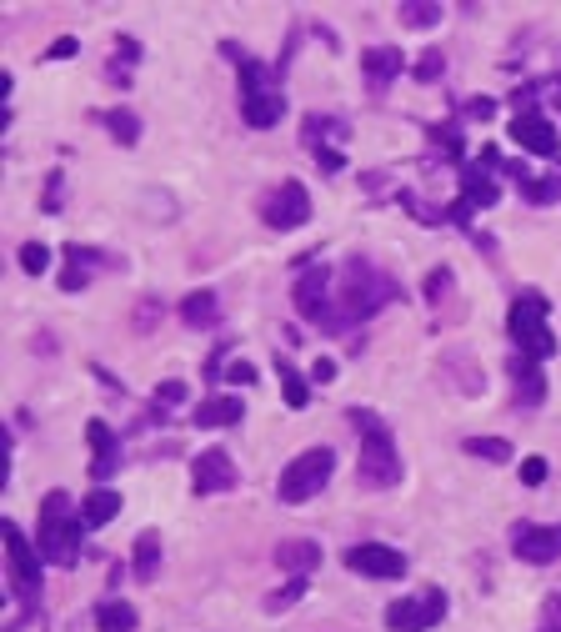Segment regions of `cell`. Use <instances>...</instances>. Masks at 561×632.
Instances as JSON below:
<instances>
[{
	"mask_svg": "<svg viewBox=\"0 0 561 632\" xmlns=\"http://www.w3.org/2000/svg\"><path fill=\"white\" fill-rule=\"evenodd\" d=\"M331 136L346 141V126L331 121V116H306V121H301V146H306V156L321 161V171H341V166H346V156L331 146Z\"/></svg>",
	"mask_w": 561,
	"mask_h": 632,
	"instance_id": "cell-14",
	"label": "cell"
},
{
	"mask_svg": "<svg viewBox=\"0 0 561 632\" xmlns=\"http://www.w3.org/2000/svg\"><path fill=\"white\" fill-rule=\"evenodd\" d=\"M441 71H446V56L441 51H426L416 66H411V76L421 81V86H431V81H441Z\"/></svg>",
	"mask_w": 561,
	"mask_h": 632,
	"instance_id": "cell-33",
	"label": "cell"
},
{
	"mask_svg": "<svg viewBox=\"0 0 561 632\" xmlns=\"http://www.w3.org/2000/svg\"><path fill=\"white\" fill-rule=\"evenodd\" d=\"M401 66H406V56H401L396 46H371V51L361 56V76H366L371 96H386V86L401 76Z\"/></svg>",
	"mask_w": 561,
	"mask_h": 632,
	"instance_id": "cell-19",
	"label": "cell"
},
{
	"mask_svg": "<svg viewBox=\"0 0 561 632\" xmlns=\"http://www.w3.org/2000/svg\"><path fill=\"white\" fill-rule=\"evenodd\" d=\"M446 367H451V372H461V382H456V387H461L466 397H481V387H486V382H481V367H466V357H461V352H451V357H446Z\"/></svg>",
	"mask_w": 561,
	"mask_h": 632,
	"instance_id": "cell-32",
	"label": "cell"
},
{
	"mask_svg": "<svg viewBox=\"0 0 561 632\" xmlns=\"http://www.w3.org/2000/svg\"><path fill=\"white\" fill-rule=\"evenodd\" d=\"M46 266H51V251H46L41 241H26V246H21V271H26V276H41Z\"/></svg>",
	"mask_w": 561,
	"mask_h": 632,
	"instance_id": "cell-34",
	"label": "cell"
},
{
	"mask_svg": "<svg viewBox=\"0 0 561 632\" xmlns=\"http://www.w3.org/2000/svg\"><path fill=\"white\" fill-rule=\"evenodd\" d=\"M236 482H241V472H236V462H231V452H226V447H206V452L191 462V492H196V497L231 492Z\"/></svg>",
	"mask_w": 561,
	"mask_h": 632,
	"instance_id": "cell-12",
	"label": "cell"
},
{
	"mask_svg": "<svg viewBox=\"0 0 561 632\" xmlns=\"http://www.w3.org/2000/svg\"><path fill=\"white\" fill-rule=\"evenodd\" d=\"M461 447L481 462H511V442H501V437H466Z\"/></svg>",
	"mask_w": 561,
	"mask_h": 632,
	"instance_id": "cell-31",
	"label": "cell"
},
{
	"mask_svg": "<svg viewBox=\"0 0 561 632\" xmlns=\"http://www.w3.org/2000/svg\"><path fill=\"white\" fill-rule=\"evenodd\" d=\"M506 372H511V397H516V407H541V402H546V377H541V362H531V357L511 352V357H506Z\"/></svg>",
	"mask_w": 561,
	"mask_h": 632,
	"instance_id": "cell-17",
	"label": "cell"
},
{
	"mask_svg": "<svg viewBox=\"0 0 561 632\" xmlns=\"http://www.w3.org/2000/svg\"><path fill=\"white\" fill-rule=\"evenodd\" d=\"M331 472H336V452H331V447H306L296 462H286V472H281V482H276V502H286V507L311 502V497L331 482Z\"/></svg>",
	"mask_w": 561,
	"mask_h": 632,
	"instance_id": "cell-6",
	"label": "cell"
},
{
	"mask_svg": "<svg viewBox=\"0 0 561 632\" xmlns=\"http://www.w3.org/2000/svg\"><path fill=\"white\" fill-rule=\"evenodd\" d=\"M226 382H236V387H251V382H256V367H251V362H231V367H226Z\"/></svg>",
	"mask_w": 561,
	"mask_h": 632,
	"instance_id": "cell-41",
	"label": "cell"
},
{
	"mask_svg": "<svg viewBox=\"0 0 561 632\" xmlns=\"http://www.w3.org/2000/svg\"><path fill=\"white\" fill-rule=\"evenodd\" d=\"M296 296V316L301 322H316L321 332L336 327V271L331 266H306L291 286Z\"/></svg>",
	"mask_w": 561,
	"mask_h": 632,
	"instance_id": "cell-7",
	"label": "cell"
},
{
	"mask_svg": "<svg viewBox=\"0 0 561 632\" xmlns=\"http://www.w3.org/2000/svg\"><path fill=\"white\" fill-rule=\"evenodd\" d=\"M221 316H226V311H221V296H216V291H206V286H201V291H191V296L181 301V322H186V327H196V332L221 327Z\"/></svg>",
	"mask_w": 561,
	"mask_h": 632,
	"instance_id": "cell-22",
	"label": "cell"
},
{
	"mask_svg": "<svg viewBox=\"0 0 561 632\" xmlns=\"http://www.w3.org/2000/svg\"><path fill=\"white\" fill-rule=\"evenodd\" d=\"M276 377H281V397H286V407H296V412H301V407L311 402V387H306V377H301V372H296L286 357H276Z\"/></svg>",
	"mask_w": 561,
	"mask_h": 632,
	"instance_id": "cell-26",
	"label": "cell"
},
{
	"mask_svg": "<svg viewBox=\"0 0 561 632\" xmlns=\"http://www.w3.org/2000/svg\"><path fill=\"white\" fill-rule=\"evenodd\" d=\"M331 377H336V362H331V357H316V367H311V382H316V387H326Z\"/></svg>",
	"mask_w": 561,
	"mask_h": 632,
	"instance_id": "cell-43",
	"label": "cell"
},
{
	"mask_svg": "<svg viewBox=\"0 0 561 632\" xmlns=\"http://www.w3.org/2000/svg\"><path fill=\"white\" fill-rule=\"evenodd\" d=\"M106 271H126V256L116 251H101V246H66V271H61V291H86L91 276H106Z\"/></svg>",
	"mask_w": 561,
	"mask_h": 632,
	"instance_id": "cell-10",
	"label": "cell"
},
{
	"mask_svg": "<svg viewBox=\"0 0 561 632\" xmlns=\"http://www.w3.org/2000/svg\"><path fill=\"white\" fill-rule=\"evenodd\" d=\"M186 402V382H161L156 387V407L166 412V407H181Z\"/></svg>",
	"mask_w": 561,
	"mask_h": 632,
	"instance_id": "cell-36",
	"label": "cell"
},
{
	"mask_svg": "<svg viewBox=\"0 0 561 632\" xmlns=\"http://www.w3.org/2000/svg\"><path fill=\"white\" fill-rule=\"evenodd\" d=\"M546 316H551V301L541 291H516L511 306H506V332H511L516 352L531 357V362H546L556 352V337L546 327Z\"/></svg>",
	"mask_w": 561,
	"mask_h": 632,
	"instance_id": "cell-5",
	"label": "cell"
},
{
	"mask_svg": "<svg viewBox=\"0 0 561 632\" xmlns=\"http://www.w3.org/2000/svg\"><path fill=\"white\" fill-rule=\"evenodd\" d=\"M116 512H121V497H116L111 487H91V492L81 497V517H86V527H106Z\"/></svg>",
	"mask_w": 561,
	"mask_h": 632,
	"instance_id": "cell-24",
	"label": "cell"
},
{
	"mask_svg": "<svg viewBox=\"0 0 561 632\" xmlns=\"http://www.w3.org/2000/svg\"><path fill=\"white\" fill-rule=\"evenodd\" d=\"M411 31H426V26H436L441 21V6H431V0H401V11H396Z\"/></svg>",
	"mask_w": 561,
	"mask_h": 632,
	"instance_id": "cell-29",
	"label": "cell"
},
{
	"mask_svg": "<svg viewBox=\"0 0 561 632\" xmlns=\"http://www.w3.org/2000/svg\"><path fill=\"white\" fill-rule=\"evenodd\" d=\"M56 206H61V171L46 176V211H56Z\"/></svg>",
	"mask_w": 561,
	"mask_h": 632,
	"instance_id": "cell-44",
	"label": "cell"
},
{
	"mask_svg": "<svg viewBox=\"0 0 561 632\" xmlns=\"http://www.w3.org/2000/svg\"><path fill=\"white\" fill-rule=\"evenodd\" d=\"M521 482H526V487H541V482H546V457H526V462H521Z\"/></svg>",
	"mask_w": 561,
	"mask_h": 632,
	"instance_id": "cell-38",
	"label": "cell"
},
{
	"mask_svg": "<svg viewBox=\"0 0 561 632\" xmlns=\"http://www.w3.org/2000/svg\"><path fill=\"white\" fill-rule=\"evenodd\" d=\"M261 221H266L271 231H296V226H306V221H311V196H306V186H301V181H276V191L261 196Z\"/></svg>",
	"mask_w": 561,
	"mask_h": 632,
	"instance_id": "cell-9",
	"label": "cell"
},
{
	"mask_svg": "<svg viewBox=\"0 0 561 632\" xmlns=\"http://www.w3.org/2000/svg\"><path fill=\"white\" fill-rule=\"evenodd\" d=\"M511 552L531 567H546L561 557V527H541V522H516L511 527Z\"/></svg>",
	"mask_w": 561,
	"mask_h": 632,
	"instance_id": "cell-13",
	"label": "cell"
},
{
	"mask_svg": "<svg viewBox=\"0 0 561 632\" xmlns=\"http://www.w3.org/2000/svg\"><path fill=\"white\" fill-rule=\"evenodd\" d=\"M241 417H246L241 397H206V402H196V412H191L196 427H236Z\"/></svg>",
	"mask_w": 561,
	"mask_h": 632,
	"instance_id": "cell-23",
	"label": "cell"
},
{
	"mask_svg": "<svg viewBox=\"0 0 561 632\" xmlns=\"http://www.w3.org/2000/svg\"><path fill=\"white\" fill-rule=\"evenodd\" d=\"M96 627L101 632H136V607L121 602V597H111V602L96 607Z\"/></svg>",
	"mask_w": 561,
	"mask_h": 632,
	"instance_id": "cell-25",
	"label": "cell"
},
{
	"mask_svg": "<svg viewBox=\"0 0 561 632\" xmlns=\"http://www.w3.org/2000/svg\"><path fill=\"white\" fill-rule=\"evenodd\" d=\"M496 196H501V191H496V181H491L481 166H466V186H461V201L446 211V221H466L476 206H496Z\"/></svg>",
	"mask_w": 561,
	"mask_h": 632,
	"instance_id": "cell-20",
	"label": "cell"
},
{
	"mask_svg": "<svg viewBox=\"0 0 561 632\" xmlns=\"http://www.w3.org/2000/svg\"><path fill=\"white\" fill-rule=\"evenodd\" d=\"M446 617V592L441 587H426L421 597H401L386 607V627L391 632H426Z\"/></svg>",
	"mask_w": 561,
	"mask_h": 632,
	"instance_id": "cell-11",
	"label": "cell"
},
{
	"mask_svg": "<svg viewBox=\"0 0 561 632\" xmlns=\"http://www.w3.org/2000/svg\"><path fill=\"white\" fill-rule=\"evenodd\" d=\"M511 141H516L521 151H531V156H556V151H561L556 126H551L536 106H526V111H516V116H511Z\"/></svg>",
	"mask_w": 561,
	"mask_h": 632,
	"instance_id": "cell-15",
	"label": "cell"
},
{
	"mask_svg": "<svg viewBox=\"0 0 561 632\" xmlns=\"http://www.w3.org/2000/svg\"><path fill=\"white\" fill-rule=\"evenodd\" d=\"M81 537H86V517L71 502V492H46L41 502V522H36V547L51 567H76L81 562Z\"/></svg>",
	"mask_w": 561,
	"mask_h": 632,
	"instance_id": "cell-3",
	"label": "cell"
},
{
	"mask_svg": "<svg viewBox=\"0 0 561 632\" xmlns=\"http://www.w3.org/2000/svg\"><path fill=\"white\" fill-rule=\"evenodd\" d=\"M301 592H306V577H291L281 592H271V597H266V612H286L291 602H301Z\"/></svg>",
	"mask_w": 561,
	"mask_h": 632,
	"instance_id": "cell-35",
	"label": "cell"
},
{
	"mask_svg": "<svg viewBox=\"0 0 561 632\" xmlns=\"http://www.w3.org/2000/svg\"><path fill=\"white\" fill-rule=\"evenodd\" d=\"M276 567L291 572V577H311V572L321 567V542H306V537L276 542Z\"/></svg>",
	"mask_w": 561,
	"mask_h": 632,
	"instance_id": "cell-21",
	"label": "cell"
},
{
	"mask_svg": "<svg viewBox=\"0 0 561 632\" xmlns=\"http://www.w3.org/2000/svg\"><path fill=\"white\" fill-rule=\"evenodd\" d=\"M106 126H111V136H116L121 146H136V141H141V121H136V111H126V106H116V111L106 116Z\"/></svg>",
	"mask_w": 561,
	"mask_h": 632,
	"instance_id": "cell-30",
	"label": "cell"
},
{
	"mask_svg": "<svg viewBox=\"0 0 561 632\" xmlns=\"http://www.w3.org/2000/svg\"><path fill=\"white\" fill-rule=\"evenodd\" d=\"M346 422L361 432L356 482H361V487H371V492H381V487H396V482H401V452H396V437H391V427H386L376 412H366V407H351V412H346Z\"/></svg>",
	"mask_w": 561,
	"mask_h": 632,
	"instance_id": "cell-2",
	"label": "cell"
},
{
	"mask_svg": "<svg viewBox=\"0 0 561 632\" xmlns=\"http://www.w3.org/2000/svg\"><path fill=\"white\" fill-rule=\"evenodd\" d=\"M466 116H476V121H491V116H496V101H491V96H476V101H466Z\"/></svg>",
	"mask_w": 561,
	"mask_h": 632,
	"instance_id": "cell-42",
	"label": "cell"
},
{
	"mask_svg": "<svg viewBox=\"0 0 561 632\" xmlns=\"http://www.w3.org/2000/svg\"><path fill=\"white\" fill-rule=\"evenodd\" d=\"M156 322H161V301H141V311H136V327H141V332H151Z\"/></svg>",
	"mask_w": 561,
	"mask_h": 632,
	"instance_id": "cell-39",
	"label": "cell"
},
{
	"mask_svg": "<svg viewBox=\"0 0 561 632\" xmlns=\"http://www.w3.org/2000/svg\"><path fill=\"white\" fill-rule=\"evenodd\" d=\"M391 301H401V281L386 276L376 261L351 256V261L336 271V327H331V332H351V327L371 322V316H376L381 306H391Z\"/></svg>",
	"mask_w": 561,
	"mask_h": 632,
	"instance_id": "cell-1",
	"label": "cell"
},
{
	"mask_svg": "<svg viewBox=\"0 0 561 632\" xmlns=\"http://www.w3.org/2000/svg\"><path fill=\"white\" fill-rule=\"evenodd\" d=\"M421 291H426V306H431V311H436V306H446V301L456 296V276H451V266H436V271L426 276V286H421Z\"/></svg>",
	"mask_w": 561,
	"mask_h": 632,
	"instance_id": "cell-28",
	"label": "cell"
},
{
	"mask_svg": "<svg viewBox=\"0 0 561 632\" xmlns=\"http://www.w3.org/2000/svg\"><path fill=\"white\" fill-rule=\"evenodd\" d=\"M76 51H81V41H76V36H61V41H51L46 61H66V56H76Z\"/></svg>",
	"mask_w": 561,
	"mask_h": 632,
	"instance_id": "cell-40",
	"label": "cell"
},
{
	"mask_svg": "<svg viewBox=\"0 0 561 632\" xmlns=\"http://www.w3.org/2000/svg\"><path fill=\"white\" fill-rule=\"evenodd\" d=\"M86 437H91V477H96V482H111L116 467H121V442H116L111 422L96 417V422L86 427Z\"/></svg>",
	"mask_w": 561,
	"mask_h": 632,
	"instance_id": "cell-18",
	"label": "cell"
},
{
	"mask_svg": "<svg viewBox=\"0 0 561 632\" xmlns=\"http://www.w3.org/2000/svg\"><path fill=\"white\" fill-rule=\"evenodd\" d=\"M541 632H561V597L556 592L541 602Z\"/></svg>",
	"mask_w": 561,
	"mask_h": 632,
	"instance_id": "cell-37",
	"label": "cell"
},
{
	"mask_svg": "<svg viewBox=\"0 0 561 632\" xmlns=\"http://www.w3.org/2000/svg\"><path fill=\"white\" fill-rule=\"evenodd\" d=\"M131 567H136V577H141V582H151V577H156V567H161V537H156L151 527L136 537V557H131Z\"/></svg>",
	"mask_w": 561,
	"mask_h": 632,
	"instance_id": "cell-27",
	"label": "cell"
},
{
	"mask_svg": "<svg viewBox=\"0 0 561 632\" xmlns=\"http://www.w3.org/2000/svg\"><path fill=\"white\" fill-rule=\"evenodd\" d=\"M221 51L231 56V66H236V76H241V121H246V126H256V131L276 126V121L286 116V101H281V91L271 86L266 66H261L251 51L231 46V41H226Z\"/></svg>",
	"mask_w": 561,
	"mask_h": 632,
	"instance_id": "cell-4",
	"label": "cell"
},
{
	"mask_svg": "<svg viewBox=\"0 0 561 632\" xmlns=\"http://www.w3.org/2000/svg\"><path fill=\"white\" fill-rule=\"evenodd\" d=\"M351 572H361V577H401L406 572V557L396 552V547H386V542H356V547H346V557H341Z\"/></svg>",
	"mask_w": 561,
	"mask_h": 632,
	"instance_id": "cell-16",
	"label": "cell"
},
{
	"mask_svg": "<svg viewBox=\"0 0 561 632\" xmlns=\"http://www.w3.org/2000/svg\"><path fill=\"white\" fill-rule=\"evenodd\" d=\"M41 547L16 527V522H6V567H11V592L26 602V607H36L41 602Z\"/></svg>",
	"mask_w": 561,
	"mask_h": 632,
	"instance_id": "cell-8",
	"label": "cell"
}]
</instances>
